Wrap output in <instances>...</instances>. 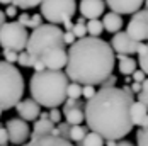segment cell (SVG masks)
<instances>
[{"mask_svg": "<svg viewBox=\"0 0 148 146\" xmlns=\"http://www.w3.org/2000/svg\"><path fill=\"white\" fill-rule=\"evenodd\" d=\"M43 0H14L12 5H15L17 9H22V10H29L34 7H39Z\"/></svg>", "mask_w": 148, "mask_h": 146, "instance_id": "obj_26", "label": "cell"}, {"mask_svg": "<svg viewBox=\"0 0 148 146\" xmlns=\"http://www.w3.org/2000/svg\"><path fill=\"white\" fill-rule=\"evenodd\" d=\"M68 76L63 72H45L34 73L29 80L31 99L46 109H58L66 102L68 90Z\"/></svg>", "mask_w": 148, "mask_h": 146, "instance_id": "obj_3", "label": "cell"}, {"mask_svg": "<svg viewBox=\"0 0 148 146\" xmlns=\"http://www.w3.org/2000/svg\"><path fill=\"white\" fill-rule=\"evenodd\" d=\"M104 143H106V139L102 136H99L97 132H89L80 145L82 146H104Z\"/></svg>", "mask_w": 148, "mask_h": 146, "instance_id": "obj_24", "label": "cell"}, {"mask_svg": "<svg viewBox=\"0 0 148 146\" xmlns=\"http://www.w3.org/2000/svg\"><path fill=\"white\" fill-rule=\"evenodd\" d=\"M85 105H87V102H84V100L66 99V102L63 104V111H68V109H84L85 111Z\"/></svg>", "mask_w": 148, "mask_h": 146, "instance_id": "obj_29", "label": "cell"}, {"mask_svg": "<svg viewBox=\"0 0 148 146\" xmlns=\"http://www.w3.org/2000/svg\"><path fill=\"white\" fill-rule=\"evenodd\" d=\"M0 116H2V107H0Z\"/></svg>", "mask_w": 148, "mask_h": 146, "instance_id": "obj_53", "label": "cell"}, {"mask_svg": "<svg viewBox=\"0 0 148 146\" xmlns=\"http://www.w3.org/2000/svg\"><path fill=\"white\" fill-rule=\"evenodd\" d=\"M12 2H14V0H0V3L5 5V7H7V5H12Z\"/></svg>", "mask_w": 148, "mask_h": 146, "instance_id": "obj_48", "label": "cell"}, {"mask_svg": "<svg viewBox=\"0 0 148 146\" xmlns=\"http://www.w3.org/2000/svg\"><path fill=\"white\" fill-rule=\"evenodd\" d=\"M95 93H97V90H95L94 85H84L82 87V97L85 99V102H89L90 99H94Z\"/></svg>", "mask_w": 148, "mask_h": 146, "instance_id": "obj_31", "label": "cell"}, {"mask_svg": "<svg viewBox=\"0 0 148 146\" xmlns=\"http://www.w3.org/2000/svg\"><path fill=\"white\" fill-rule=\"evenodd\" d=\"M134 99L128 97L123 88H101L85 105V121L92 132L106 141H118L133 129L130 109Z\"/></svg>", "mask_w": 148, "mask_h": 146, "instance_id": "obj_1", "label": "cell"}, {"mask_svg": "<svg viewBox=\"0 0 148 146\" xmlns=\"http://www.w3.org/2000/svg\"><path fill=\"white\" fill-rule=\"evenodd\" d=\"M70 124H66V122H60L56 124V128H55V131H53V136H58V138H63V139H68L70 141Z\"/></svg>", "mask_w": 148, "mask_h": 146, "instance_id": "obj_25", "label": "cell"}, {"mask_svg": "<svg viewBox=\"0 0 148 146\" xmlns=\"http://www.w3.org/2000/svg\"><path fill=\"white\" fill-rule=\"evenodd\" d=\"M116 146H134L133 143H130V141H119Z\"/></svg>", "mask_w": 148, "mask_h": 146, "instance_id": "obj_47", "label": "cell"}, {"mask_svg": "<svg viewBox=\"0 0 148 146\" xmlns=\"http://www.w3.org/2000/svg\"><path fill=\"white\" fill-rule=\"evenodd\" d=\"M87 32L90 38H101V34L104 32V24L99 19H92L87 22Z\"/></svg>", "mask_w": 148, "mask_h": 146, "instance_id": "obj_21", "label": "cell"}, {"mask_svg": "<svg viewBox=\"0 0 148 146\" xmlns=\"http://www.w3.org/2000/svg\"><path fill=\"white\" fill-rule=\"evenodd\" d=\"M131 80H133V76H126V80H124V82H126V85H130V83H131Z\"/></svg>", "mask_w": 148, "mask_h": 146, "instance_id": "obj_51", "label": "cell"}, {"mask_svg": "<svg viewBox=\"0 0 148 146\" xmlns=\"http://www.w3.org/2000/svg\"><path fill=\"white\" fill-rule=\"evenodd\" d=\"M104 9H106V0H82L80 5H78V10L82 17L85 19H97L104 14Z\"/></svg>", "mask_w": 148, "mask_h": 146, "instance_id": "obj_14", "label": "cell"}, {"mask_svg": "<svg viewBox=\"0 0 148 146\" xmlns=\"http://www.w3.org/2000/svg\"><path fill=\"white\" fill-rule=\"evenodd\" d=\"M39 59L43 61L46 70L61 72V68H66L68 65V51H65V48H55V49L46 51Z\"/></svg>", "mask_w": 148, "mask_h": 146, "instance_id": "obj_11", "label": "cell"}, {"mask_svg": "<svg viewBox=\"0 0 148 146\" xmlns=\"http://www.w3.org/2000/svg\"><path fill=\"white\" fill-rule=\"evenodd\" d=\"M77 24H85V19H84V17H80V19H77Z\"/></svg>", "mask_w": 148, "mask_h": 146, "instance_id": "obj_50", "label": "cell"}, {"mask_svg": "<svg viewBox=\"0 0 148 146\" xmlns=\"http://www.w3.org/2000/svg\"><path fill=\"white\" fill-rule=\"evenodd\" d=\"M24 146H73V143L68 141V139L49 134V136H41V138L31 139L29 143H26Z\"/></svg>", "mask_w": 148, "mask_h": 146, "instance_id": "obj_15", "label": "cell"}, {"mask_svg": "<svg viewBox=\"0 0 148 146\" xmlns=\"http://www.w3.org/2000/svg\"><path fill=\"white\" fill-rule=\"evenodd\" d=\"M114 49L101 38L78 39L68 49L66 76L78 85H102L114 70Z\"/></svg>", "mask_w": 148, "mask_h": 146, "instance_id": "obj_2", "label": "cell"}, {"mask_svg": "<svg viewBox=\"0 0 148 146\" xmlns=\"http://www.w3.org/2000/svg\"><path fill=\"white\" fill-rule=\"evenodd\" d=\"M138 65H140V70L148 75V43H143L138 51Z\"/></svg>", "mask_w": 148, "mask_h": 146, "instance_id": "obj_22", "label": "cell"}, {"mask_svg": "<svg viewBox=\"0 0 148 146\" xmlns=\"http://www.w3.org/2000/svg\"><path fill=\"white\" fill-rule=\"evenodd\" d=\"M145 9L148 10V0H145Z\"/></svg>", "mask_w": 148, "mask_h": 146, "instance_id": "obj_52", "label": "cell"}, {"mask_svg": "<svg viewBox=\"0 0 148 146\" xmlns=\"http://www.w3.org/2000/svg\"><path fill=\"white\" fill-rule=\"evenodd\" d=\"M55 128H56V124H53L49 119H38V121L34 122V128H32L31 139L41 138V136H49V134H53Z\"/></svg>", "mask_w": 148, "mask_h": 146, "instance_id": "obj_16", "label": "cell"}, {"mask_svg": "<svg viewBox=\"0 0 148 146\" xmlns=\"http://www.w3.org/2000/svg\"><path fill=\"white\" fill-rule=\"evenodd\" d=\"M15 111H17V114L19 117L22 119V121H38L39 116H41V105L36 102V100H32V99H24V100H21V102L15 105Z\"/></svg>", "mask_w": 148, "mask_h": 146, "instance_id": "obj_13", "label": "cell"}, {"mask_svg": "<svg viewBox=\"0 0 148 146\" xmlns=\"http://www.w3.org/2000/svg\"><path fill=\"white\" fill-rule=\"evenodd\" d=\"M5 129L9 132V141L12 145H26L27 138L31 136L29 126L26 121H22L21 117H14V119H9L7 124H5Z\"/></svg>", "mask_w": 148, "mask_h": 146, "instance_id": "obj_9", "label": "cell"}, {"mask_svg": "<svg viewBox=\"0 0 148 146\" xmlns=\"http://www.w3.org/2000/svg\"><path fill=\"white\" fill-rule=\"evenodd\" d=\"M3 12H5V15H7V17H10V19H12V17H15V15H17V7H15V5H7Z\"/></svg>", "mask_w": 148, "mask_h": 146, "instance_id": "obj_41", "label": "cell"}, {"mask_svg": "<svg viewBox=\"0 0 148 146\" xmlns=\"http://www.w3.org/2000/svg\"><path fill=\"white\" fill-rule=\"evenodd\" d=\"M116 83H118V76L112 73V75H111V76H109V78H107V80L102 83V88H114V85H116Z\"/></svg>", "mask_w": 148, "mask_h": 146, "instance_id": "obj_37", "label": "cell"}, {"mask_svg": "<svg viewBox=\"0 0 148 146\" xmlns=\"http://www.w3.org/2000/svg\"><path fill=\"white\" fill-rule=\"evenodd\" d=\"M136 141H138V146H148V126L138 129V132H136Z\"/></svg>", "mask_w": 148, "mask_h": 146, "instance_id": "obj_30", "label": "cell"}, {"mask_svg": "<svg viewBox=\"0 0 148 146\" xmlns=\"http://www.w3.org/2000/svg\"><path fill=\"white\" fill-rule=\"evenodd\" d=\"M131 90H133V93H141V83L133 82V83H131Z\"/></svg>", "mask_w": 148, "mask_h": 146, "instance_id": "obj_44", "label": "cell"}, {"mask_svg": "<svg viewBox=\"0 0 148 146\" xmlns=\"http://www.w3.org/2000/svg\"><path fill=\"white\" fill-rule=\"evenodd\" d=\"M61 116H63V112H60V109H51L49 111V121L53 124H60L61 122Z\"/></svg>", "mask_w": 148, "mask_h": 146, "instance_id": "obj_35", "label": "cell"}, {"mask_svg": "<svg viewBox=\"0 0 148 146\" xmlns=\"http://www.w3.org/2000/svg\"><path fill=\"white\" fill-rule=\"evenodd\" d=\"M9 143H10L9 141V132L5 129V126H2L0 128V146H7Z\"/></svg>", "mask_w": 148, "mask_h": 146, "instance_id": "obj_36", "label": "cell"}, {"mask_svg": "<svg viewBox=\"0 0 148 146\" xmlns=\"http://www.w3.org/2000/svg\"><path fill=\"white\" fill-rule=\"evenodd\" d=\"M141 92H147V93H148V78L141 83Z\"/></svg>", "mask_w": 148, "mask_h": 146, "instance_id": "obj_46", "label": "cell"}, {"mask_svg": "<svg viewBox=\"0 0 148 146\" xmlns=\"http://www.w3.org/2000/svg\"><path fill=\"white\" fill-rule=\"evenodd\" d=\"M2 55H3V61H7V63H10V65L17 63V59H19V53H15V51L3 49V51H2Z\"/></svg>", "mask_w": 148, "mask_h": 146, "instance_id": "obj_33", "label": "cell"}, {"mask_svg": "<svg viewBox=\"0 0 148 146\" xmlns=\"http://www.w3.org/2000/svg\"><path fill=\"white\" fill-rule=\"evenodd\" d=\"M130 116H131V122H133V126H143L145 124V121H147L148 117V109L143 105V104H140L138 100H134L131 104V109H130Z\"/></svg>", "mask_w": 148, "mask_h": 146, "instance_id": "obj_18", "label": "cell"}, {"mask_svg": "<svg viewBox=\"0 0 148 146\" xmlns=\"http://www.w3.org/2000/svg\"><path fill=\"white\" fill-rule=\"evenodd\" d=\"M63 36H65V31L60 26L43 24L41 27L34 29L29 34V41H27L26 51L32 56H36V58H41L46 51L65 46Z\"/></svg>", "mask_w": 148, "mask_h": 146, "instance_id": "obj_5", "label": "cell"}, {"mask_svg": "<svg viewBox=\"0 0 148 146\" xmlns=\"http://www.w3.org/2000/svg\"><path fill=\"white\" fill-rule=\"evenodd\" d=\"M63 39H65V46H66V44H70V46H73V44L77 43V38H75L73 31H72V32H65V36H63Z\"/></svg>", "mask_w": 148, "mask_h": 146, "instance_id": "obj_40", "label": "cell"}, {"mask_svg": "<svg viewBox=\"0 0 148 146\" xmlns=\"http://www.w3.org/2000/svg\"><path fill=\"white\" fill-rule=\"evenodd\" d=\"M106 145L107 146H116L118 145V141H106Z\"/></svg>", "mask_w": 148, "mask_h": 146, "instance_id": "obj_49", "label": "cell"}, {"mask_svg": "<svg viewBox=\"0 0 148 146\" xmlns=\"http://www.w3.org/2000/svg\"><path fill=\"white\" fill-rule=\"evenodd\" d=\"M39 7H41V15L53 26L72 20V17L77 12L75 0H43Z\"/></svg>", "mask_w": 148, "mask_h": 146, "instance_id": "obj_6", "label": "cell"}, {"mask_svg": "<svg viewBox=\"0 0 148 146\" xmlns=\"http://www.w3.org/2000/svg\"><path fill=\"white\" fill-rule=\"evenodd\" d=\"M106 5L114 14L134 15L136 12L141 10V5H145V0H106Z\"/></svg>", "mask_w": 148, "mask_h": 146, "instance_id": "obj_12", "label": "cell"}, {"mask_svg": "<svg viewBox=\"0 0 148 146\" xmlns=\"http://www.w3.org/2000/svg\"><path fill=\"white\" fill-rule=\"evenodd\" d=\"M131 76H133V82H136V83H143V82L147 80V75L141 72V70H136Z\"/></svg>", "mask_w": 148, "mask_h": 146, "instance_id": "obj_39", "label": "cell"}, {"mask_svg": "<svg viewBox=\"0 0 148 146\" xmlns=\"http://www.w3.org/2000/svg\"><path fill=\"white\" fill-rule=\"evenodd\" d=\"M65 116V122L70 126H82V122L85 121V112L84 109H68V111H61Z\"/></svg>", "mask_w": 148, "mask_h": 146, "instance_id": "obj_20", "label": "cell"}, {"mask_svg": "<svg viewBox=\"0 0 148 146\" xmlns=\"http://www.w3.org/2000/svg\"><path fill=\"white\" fill-rule=\"evenodd\" d=\"M87 134H89L87 128H84V126H72L70 128V141H75L78 145V143H82L85 139Z\"/></svg>", "mask_w": 148, "mask_h": 146, "instance_id": "obj_23", "label": "cell"}, {"mask_svg": "<svg viewBox=\"0 0 148 146\" xmlns=\"http://www.w3.org/2000/svg\"><path fill=\"white\" fill-rule=\"evenodd\" d=\"M141 44L143 43H136L134 39H131L126 31L114 34L111 39V48L114 49V53L116 55H126V56H131L134 53H138Z\"/></svg>", "mask_w": 148, "mask_h": 146, "instance_id": "obj_10", "label": "cell"}, {"mask_svg": "<svg viewBox=\"0 0 148 146\" xmlns=\"http://www.w3.org/2000/svg\"><path fill=\"white\" fill-rule=\"evenodd\" d=\"M5 17H7V15H5V12H3V10H0V29L7 24V22H5Z\"/></svg>", "mask_w": 148, "mask_h": 146, "instance_id": "obj_45", "label": "cell"}, {"mask_svg": "<svg viewBox=\"0 0 148 146\" xmlns=\"http://www.w3.org/2000/svg\"><path fill=\"white\" fill-rule=\"evenodd\" d=\"M102 24H104V31L111 32L112 36L121 32V27H123V17L119 14H114V12H107L102 19Z\"/></svg>", "mask_w": 148, "mask_h": 146, "instance_id": "obj_17", "label": "cell"}, {"mask_svg": "<svg viewBox=\"0 0 148 146\" xmlns=\"http://www.w3.org/2000/svg\"><path fill=\"white\" fill-rule=\"evenodd\" d=\"M34 58H36V56L29 55L27 51H22V53H19V59H17V63H19L21 66H24V68H31L32 63H34Z\"/></svg>", "mask_w": 148, "mask_h": 146, "instance_id": "obj_28", "label": "cell"}, {"mask_svg": "<svg viewBox=\"0 0 148 146\" xmlns=\"http://www.w3.org/2000/svg\"><path fill=\"white\" fill-rule=\"evenodd\" d=\"M121 88H123V92H124L128 97L134 99V93H133V90H131V85H124V87H121Z\"/></svg>", "mask_w": 148, "mask_h": 146, "instance_id": "obj_43", "label": "cell"}, {"mask_svg": "<svg viewBox=\"0 0 148 146\" xmlns=\"http://www.w3.org/2000/svg\"><path fill=\"white\" fill-rule=\"evenodd\" d=\"M66 97H68V99H73V100H78V99L82 97V85L72 82V83L68 85V90H66Z\"/></svg>", "mask_w": 148, "mask_h": 146, "instance_id": "obj_27", "label": "cell"}, {"mask_svg": "<svg viewBox=\"0 0 148 146\" xmlns=\"http://www.w3.org/2000/svg\"><path fill=\"white\" fill-rule=\"evenodd\" d=\"M126 32L136 43L148 41V10L147 9H141L140 12H136L130 19Z\"/></svg>", "mask_w": 148, "mask_h": 146, "instance_id": "obj_8", "label": "cell"}, {"mask_svg": "<svg viewBox=\"0 0 148 146\" xmlns=\"http://www.w3.org/2000/svg\"><path fill=\"white\" fill-rule=\"evenodd\" d=\"M29 34L31 32H27V27L21 26L17 20L15 22H7L0 29V46L3 49H9V51L22 53L27 48Z\"/></svg>", "mask_w": 148, "mask_h": 146, "instance_id": "obj_7", "label": "cell"}, {"mask_svg": "<svg viewBox=\"0 0 148 146\" xmlns=\"http://www.w3.org/2000/svg\"><path fill=\"white\" fill-rule=\"evenodd\" d=\"M73 34H75V38H77V41L87 38V34H89V32H87V24H75Z\"/></svg>", "mask_w": 148, "mask_h": 146, "instance_id": "obj_32", "label": "cell"}, {"mask_svg": "<svg viewBox=\"0 0 148 146\" xmlns=\"http://www.w3.org/2000/svg\"><path fill=\"white\" fill-rule=\"evenodd\" d=\"M138 102L143 104V105L148 109V93H147V92H141V93H138Z\"/></svg>", "mask_w": 148, "mask_h": 146, "instance_id": "obj_42", "label": "cell"}, {"mask_svg": "<svg viewBox=\"0 0 148 146\" xmlns=\"http://www.w3.org/2000/svg\"><path fill=\"white\" fill-rule=\"evenodd\" d=\"M0 128H2V124H0Z\"/></svg>", "mask_w": 148, "mask_h": 146, "instance_id": "obj_54", "label": "cell"}, {"mask_svg": "<svg viewBox=\"0 0 148 146\" xmlns=\"http://www.w3.org/2000/svg\"><path fill=\"white\" fill-rule=\"evenodd\" d=\"M116 59H119V73H123L124 76H131L136 72V66H138V61L131 56H126V55H118Z\"/></svg>", "mask_w": 148, "mask_h": 146, "instance_id": "obj_19", "label": "cell"}, {"mask_svg": "<svg viewBox=\"0 0 148 146\" xmlns=\"http://www.w3.org/2000/svg\"><path fill=\"white\" fill-rule=\"evenodd\" d=\"M17 22H19L21 26H24V27H29L31 15H29V14H26V12H22V14L19 15V19H17Z\"/></svg>", "mask_w": 148, "mask_h": 146, "instance_id": "obj_38", "label": "cell"}, {"mask_svg": "<svg viewBox=\"0 0 148 146\" xmlns=\"http://www.w3.org/2000/svg\"><path fill=\"white\" fill-rule=\"evenodd\" d=\"M24 95V76L19 68L0 59V107L9 111L22 100Z\"/></svg>", "mask_w": 148, "mask_h": 146, "instance_id": "obj_4", "label": "cell"}, {"mask_svg": "<svg viewBox=\"0 0 148 146\" xmlns=\"http://www.w3.org/2000/svg\"><path fill=\"white\" fill-rule=\"evenodd\" d=\"M45 22H43V15L41 14H34V15H31V22H29V27L32 31L34 29H38V27H41Z\"/></svg>", "mask_w": 148, "mask_h": 146, "instance_id": "obj_34", "label": "cell"}]
</instances>
